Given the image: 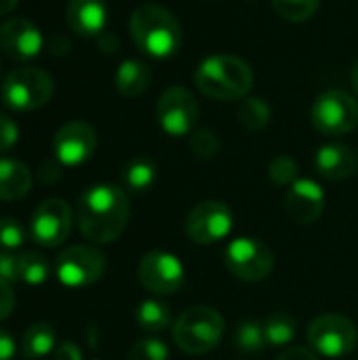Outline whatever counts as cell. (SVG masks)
<instances>
[{
	"mask_svg": "<svg viewBox=\"0 0 358 360\" xmlns=\"http://www.w3.org/2000/svg\"><path fill=\"white\" fill-rule=\"evenodd\" d=\"M131 215V202L120 186L97 184L87 188L76 205L80 234L97 245L114 243L122 236Z\"/></svg>",
	"mask_w": 358,
	"mask_h": 360,
	"instance_id": "1",
	"label": "cell"
},
{
	"mask_svg": "<svg viewBox=\"0 0 358 360\" xmlns=\"http://www.w3.org/2000/svg\"><path fill=\"white\" fill-rule=\"evenodd\" d=\"M129 30L137 49L154 59L173 57L184 40L177 17L160 4H141L135 8Z\"/></svg>",
	"mask_w": 358,
	"mask_h": 360,
	"instance_id": "2",
	"label": "cell"
},
{
	"mask_svg": "<svg viewBox=\"0 0 358 360\" xmlns=\"http://www.w3.org/2000/svg\"><path fill=\"white\" fill-rule=\"evenodd\" d=\"M194 82L198 91L211 99L234 101L249 95L253 86L251 65L234 55H213L200 61Z\"/></svg>",
	"mask_w": 358,
	"mask_h": 360,
	"instance_id": "3",
	"label": "cell"
},
{
	"mask_svg": "<svg viewBox=\"0 0 358 360\" xmlns=\"http://www.w3.org/2000/svg\"><path fill=\"white\" fill-rule=\"evenodd\" d=\"M55 93L53 76L34 65H19L11 70L0 84V99L15 112H32L51 101Z\"/></svg>",
	"mask_w": 358,
	"mask_h": 360,
	"instance_id": "4",
	"label": "cell"
},
{
	"mask_svg": "<svg viewBox=\"0 0 358 360\" xmlns=\"http://www.w3.org/2000/svg\"><path fill=\"white\" fill-rule=\"evenodd\" d=\"M224 335V319L209 306L186 310L173 325V340L186 354L198 356L211 352Z\"/></svg>",
	"mask_w": 358,
	"mask_h": 360,
	"instance_id": "5",
	"label": "cell"
},
{
	"mask_svg": "<svg viewBox=\"0 0 358 360\" xmlns=\"http://www.w3.org/2000/svg\"><path fill=\"white\" fill-rule=\"evenodd\" d=\"M310 348L325 359H344L358 344L357 325L342 314H321L308 325Z\"/></svg>",
	"mask_w": 358,
	"mask_h": 360,
	"instance_id": "6",
	"label": "cell"
},
{
	"mask_svg": "<svg viewBox=\"0 0 358 360\" xmlns=\"http://www.w3.org/2000/svg\"><path fill=\"white\" fill-rule=\"evenodd\" d=\"M224 264L232 276L245 283H262L274 268V253L257 238H234L224 253Z\"/></svg>",
	"mask_w": 358,
	"mask_h": 360,
	"instance_id": "7",
	"label": "cell"
},
{
	"mask_svg": "<svg viewBox=\"0 0 358 360\" xmlns=\"http://www.w3.org/2000/svg\"><path fill=\"white\" fill-rule=\"evenodd\" d=\"M106 272V257L97 247L72 245L55 259V276L61 285L80 289L97 283Z\"/></svg>",
	"mask_w": 358,
	"mask_h": 360,
	"instance_id": "8",
	"label": "cell"
},
{
	"mask_svg": "<svg viewBox=\"0 0 358 360\" xmlns=\"http://www.w3.org/2000/svg\"><path fill=\"white\" fill-rule=\"evenodd\" d=\"M310 116L319 133L331 137L346 135L357 127L358 103L350 93L342 89H329L317 97Z\"/></svg>",
	"mask_w": 358,
	"mask_h": 360,
	"instance_id": "9",
	"label": "cell"
},
{
	"mask_svg": "<svg viewBox=\"0 0 358 360\" xmlns=\"http://www.w3.org/2000/svg\"><path fill=\"white\" fill-rule=\"evenodd\" d=\"M74 215L65 200L46 198L40 202L30 221V238L46 249L59 247L68 240L72 232Z\"/></svg>",
	"mask_w": 358,
	"mask_h": 360,
	"instance_id": "10",
	"label": "cell"
},
{
	"mask_svg": "<svg viewBox=\"0 0 358 360\" xmlns=\"http://www.w3.org/2000/svg\"><path fill=\"white\" fill-rule=\"evenodd\" d=\"M234 226L232 209L219 200L198 202L186 217V234L196 245H215L224 240Z\"/></svg>",
	"mask_w": 358,
	"mask_h": 360,
	"instance_id": "11",
	"label": "cell"
},
{
	"mask_svg": "<svg viewBox=\"0 0 358 360\" xmlns=\"http://www.w3.org/2000/svg\"><path fill=\"white\" fill-rule=\"evenodd\" d=\"M156 120L171 137H184L192 133L198 120V103L194 95L184 86L167 89L156 101Z\"/></svg>",
	"mask_w": 358,
	"mask_h": 360,
	"instance_id": "12",
	"label": "cell"
},
{
	"mask_svg": "<svg viewBox=\"0 0 358 360\" xmlns=\"http://www.w3.org/2000/svg\"><path fill=\"white\" fill-rule=\"evenodd\" d=\"M184 264L167 251H150L139 259L137 278L154 295H173L184 285Z\"/></svg>",
	"mask_w": 358,
	"mask_h": 360,
	"instance_id": "13",
	"label": "cell"
},
{
	"mask_svg": "<svg viewBox=\"0 0 358 360\" xmlns=\"http://www.w3.org/2000/svg\"><path fill=\"white\" fill-rule=\"evenodd\" d=\"M97 150V133L89 122L72 120L59 127L53 137L55 160L61 167H80Z\"/></svg>",
	"mask_w": 358,
	"mask_h": 360,
	"instance_id": "14",
	"label": "cell"
},
{
	"mask_svg": "<svg viewBox=\"0 0 358 360\" xmlns=\"http://www.w3.org/2000/svg\"><path fill=\"white\" fill-rule=\"evenodd\" d=\"M42 34L27 17H11L0 25V49L15 61H30L42 51Z\"/></svg>",
	"mask_w": 358,
	"mask_h": 360,
	"instance_id": "15",
	"label": "cell"
},
{
	"mask_svg": "<svg viewBox=\"0 0 358 360\" xmlns=\"http://www.w3.org/2000/svg\"><path fill=\"white\" fill-rule=\"evenodd\" d=\"M285 209L295 224L310 226L325 211V192L314 179H298L293 186H289Z\"/></svg>",
	"mask_w": 358,
	"mask_h": 360,
	"instance_id": "16",
	"label": "cell"
},
{
	"mask_svg": "<svg viewBox=\"0 0 358 360\" xmlns=\"http://www.w3.org/2000/svg\"><path fill=\"white\" fill-rule=\"evenodd\" d=\"M65 21L82 38L99 36L108 23V4L106 0H68Z\"/></svg>",
	"mask_w": 358,
	"mask_h": 360,
	"instance_id": "17",
	"label": "cell"
},
{
	"mask_svg": "<svg viewBox=\"0 0 358 360\" xmlns=\"http://www.w3.org/2000/svg\"><path fill=\"white\" fill-rule=\"evenodd\" d=\"M314 167L319 175L331 181L348 179L357 169V156L346 143H327L319 148L314 156Z\"/></svg>",
	"mask_w": 358,
	"mask_h": 360,
	"instance_id": "18",
	"label": "cell"
},
{
	"mask_svg": "<svg viewBox=\"0 0 358 360\" xmlns=\"http://www.w3.org/2000/svg\"><path fill=\"white\" fill-rule=\"evenodd\" d=\"M32 190V173L30 169L8 156H0V200L17 202L27 196Z\"/></svg>",
	"mask_w": 358,
	"mask_h": 360,
	"instance_id": "19",
	"label": "cell"
},
{
	"mask_svg": "<svg viewBox=\"0 0 358 360\" xmlns=\"http://www.w3.org/2000/svg\"><path fill=\"white\" fill-rule=\"evenodd\" d=\"M150 80H152V70L148 63L139 59H124L114 74L116 91L129 99L141 95L150 86Z\"/></svg>",
	"mask_w": 358,
	"mask_h": 360,
	"instance_id": "20",
	"label": "cell"
},
{
	"mask_svg": "<svg viewBox=\"0 0 358 360\" xmlns=\"http://www.w3.org/2000/svg\"><path fill=\"white\" fill-rule=\"evenodd\" d=\"M57 335L49 323H34L21 338V354L25 360H38L55 350Z\"/></svg>",
	"mask_w": 358,
	"mask_h": 360,
	"instance_id": "21",
	"label": "cell"
},
{
	"mask_svg": "<svg viewBox=\"0 0 358 360\" xmlns=\"http://www.w3.org/2000/svg\"><path fill=\"white\" fill-rule=\"evenodd\" d=\"M156 162H152L146 156H135L122 169V184L127 190L141 194L156 184Z\"/></svg>",
	"mask_w": 358,
	"mask_h": 360,
	"instance_id": "22",
	"label": "cell"
},
{
	"mask_svg": "<svg viewBox=\"0 0 358 360\" xmlns=\"http://www.w3.org/2000/svg\"><path fill=\"white\" fill-rule=\"evenodd\" d=\"M135 321L139 325V329L148 331V333H160L167 327H171L173 316H171V308L158 300H143L137 310H135Z\"/></svg>",
	"mask_w": 358,
	"mask_h": 360,
	"instance_id": "23",
	"label": "cell"
},
{
	"mask_svg": "<svg viewBox=\"0 0 358 360\" xmlns=\"http://www.w3.org/2000/svg\"><path fill=\"white\" fill-rule=\"evenodd\" d=\"M264 333H266V344L268 346H274V348L289 346L295 340L298 321L287 312H274V314H270L266 319Z\"/></svg>",
	"mask_w": 358,
	"mask_h": 360,
	"instance_id": "24",
	"label": "cell"
},
{
	"mask_svg": "<svg viewBox=\"0 0 358 360\" xmlns=\"http://www.w3.org/2000/svg\"><path fill=\"white\" fill-rule=\"evenodd\" d=\"M270 116H272V110L262 97H243L236 110V118L247 131L266 129L270 122Z\"/></svg>",
	"mask_w": 358,
	"mask_h": 360,
	"instance_id": "25",
	"label": "cell"
},
{
	"mask_svg": "<svg viewBox=\"0 0 358 360\" xmlns=\"http://www.w3.org/2000/svg\"><path fill=\"white\" fill-rule=\"evenodd\" d=\"M19 276H21V283L25 285H32V287H38L42 283H46L49 278V262L44 255L36 253V251H27L23 255H19Z\"/></svg>",
	"mask_w": 358,
	"mask_h": 360,
	"instance_id": "26",
	"label": "cell"
},
{
	"mask_svg": "<svg viewBox=\"0 0 358 360\" xmlns=\"http://www.w3.org/2000/svg\"><path fill=\"white\" fill-rule=\"evenodd\" d=\"M321 0H272L274 11L293 23H302L308 21L310 17H314V13L319 11Z\"/></svg>",
	"mask_w": 358,
	"mask_h": 360,
	"instance_id": "27",
	"label": "cell"
},
{
	"mask_svg": "<svg viewBox=\"0 0 358 360\" xmlns=\"http://www.w3.org/2000/svg\"><path fill=\"white\" fill-rule=\"evenodd\" d=\"M234 342L236 348L243 352H260L266 344V333H264V325L260 321H245L241 323V327L234 333Z\"/></svg>",
	"mask_w": 358,
	"mask_h": 360,
	"instance_id": "28",
	"label": "cell"
},
{
	"mask_svg": "<svg viewBox=\"0 0 358 360\" xmlns=\"http://www.w3.org/2000/svg\"><path fill=\"white\" fill-rule=\"evenodd\" d=\"M190 152L200 160H211L219 152V137L211 129H198L190 135Z\"/></svg>",
	"mask_w": 358,
	"mask_h": 360,
	"instance_id": "29",
	"label": "cell"
},
{
	"mask_svg": "<svg viewBox=\"0 0 358 360\" xmlns=\"http://www.w3.org/2000/svg\"><path fill=\"white\" fill-rule=\"evenodd\" d=\"M300 167L291 156H276L268 165V177L276 186H293L300 177Z\"/></svg>",
	"mask_w": 358,
	"mask_h": 360,
	"instance_id": "30",
	"label": "cell"
},
{
	"mask_svg": "<svg viewBox=\"0 0 358 360\" xmlns=\"http://www.w3.org/2000/svg\"><path fill=\"white\" fill-rule=\"evenodd\" d=\"M129 360H169V348L156 338L139 340L131 346Z\"/></svg>",
	"mask_w": 358,
	"mask_h": 360,
	"instance_id": "31",
	"label": "cell"
},
{
	"mask_svg": "<svg viewBox=\"0 0 358 360\" xmlns=\"http://www.w3.org/2000/svg\"><path fill=\"white\" fill-rule=\"evenodd\" d=\"M25 228L15 217H2L0 219V247L4 251H15L25 243Z\"/></svg>",
	"mask_w": 358,
	"mask_h": 360,
	"instance_id": "32",
	"label": "cell"
},
{
	"mask_svg": "<svg viewBox=\"0 0 358 360\" xmlns=\"http://www.w3.org/2000/svg\"><path fill=\"white\" fill-rule=\"evenodd\" d=\"M19 141V127L8 114H0V154L8 152Z\"/></svg>",
	"mask_w": 358,
	"mask_h": 360,
	"instance_id": "33",
	"label": "cell"
},
{
	"mask_svg": "<svg viewBox=\"0 0 358 360\" xmlns=\"http://www.w3.org/2000/svg\"><path fill=\"white\" fill-rule=\"evenodd\" d=\"M19 270V255H15L13 251H0V278L6 283H17L21 281Z\"/></svg>",
	"mask_w": 358,
	"mask_h": 360,
	"instance_id": "34",
	"label": "cell"
},
{
	"mask_svg": "<svg viewBox=\"0 0 358 360\" xmlns=\"http://www.w3.org/2000/svg\"><path fill=\"white\" fill-rule=\"evenodd\" d=\"M15 310V293L11 283L0 278V321H6Z\"/></svg>",
	"mask_w": 358,
	"mask_h": 360,
	"instance_id": "35",
	"label": "cell"
},
{
	"mask_svg": "<svg viewBox=\"0 0 358 360\" xmlns=\"http://www.w3.org/2000/svg\"><path fill=\"white\" fill-rule=\"evenodd\" d=\"M55 360H82V352L74 342H63L55 348Z\"/></svg>",
	"mask_w": 358,
	"mask_h": 360,
	"instance_id": "36",
	"label": "cell"
},
{
	"mask_svg": "<svg viewBox=\"0 0 358 360\" xmlns=\"http://www.w3.org/2000/svg\"><path fill=\"white\" fill-rule=\"evenodd\" d=\"M15 356V340L0 329V360H13Z\"/></svg>",
	"mask_w": 358,
	"mask_h": 360,
	"instance_id": "37",
	"label": "cell"
},
{
	"mask_svg": "<svg viewBox=\"0 0 358 360\" xmlns=\"http://www.w3.org/2000/svg\"><path fill=\"white\" fill-rule=\"evenodd\" d=\"M279 360H319L317 359V354L314 352H310L308 348H300V346H295V348H289V350H285Z\"/></svg>",
	"mask_w": 358,
	"mask_h": 360,
	"instance_id": "38",
	"label": "cell"
},
{
	"mask_svg": "<svg viewBox=\"0 0 358 360\" xmlns=\"http://www.w3.org/2000/svg\"><path fill=\"white\" fill-rule=\"evenodd\" d=\"M59 177V169L55 167V165H44L42 169H40V179L44 181V184H53L55 179Z\"/></svg>",
	"mask_w": 358,
	"mask_h": 360,
	"instance_id": "39",
	"label": "cell"
},
{
	"mask_svg": "<svg viewBox=\"0 0 358 360\" xmlns=\"http://www.w3.org/2000/svg\"><path fill=\"white\" fill-rule=\"evenodd\" d=\"M17 4H19V0H0V17L8 15Z\"/></svg>",
	"mask_w": 358,
	"mask_h": 360,
	"instance_id": "40",
	"label": "cell"
},
{
	"mask_svg": "<svg viewBox=\"0 0 358 360\" xmlns=\"http://www.w3.org/2000/svg\"><path fill=\"white\" fill-rule=\"evenodd\" d=\"M352 86H354V91H357L358 95V61L354 63V68H352Z\"/></svg>",
	"mask_w": 358,
	"mask_h": 360,
	"instance_id": "41",
	"label": "cell"
}]
</instances>
